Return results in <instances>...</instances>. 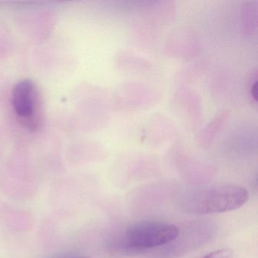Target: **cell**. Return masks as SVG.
I'll return each mask as SVG.
<instances>
[{
    "label": "cell",
    "mask_w": 258,
    "mask_h": 258,
    "mask_svg": "<svg viewBox=\"0 0 258 258\" xmlns=\"http://www.w3.org/2000/svg\"><path fill=\"white\" fill-rule=\"evenodd\" d=\"M248 197L247 190L240 185H215L193 191L185 197L183 205L192 214H219L241 208Z\"/></svg>",
    "instance_id": "1"
},
{
    "label": "cell",
    "mask_w": 258,
    "mask_h": 258,
    "mask_svg": "<svg viewBox=\"0 0 258 258\" xmlns=\"http://www.w3.org/2000/svg\"><path fill=\"white\" fill-rule=\"evenodd\" d=\"M179 235V229L175 225L164 222H143L126 229L123 245L129 251H143L166 245Z\"/></svg>",
    "instance_id": "2"
},
{
    "label": "cell",
    "mask_w": 258,
    "mask_h": 258,
    "mask_svg": "<svg viewBox=\"0 0 258 258\" xmlns=\"http://www.w3.org/2000/svg\"><path fill=\"white\" fill-rule=\"evenodd\" d=\"M12 97L18 121L30 131H37L42 123L41 102L37 85L31 80H22L15 86Z\"/></svg>",
    "instance_id": "3"
},
{
    "label": "cell",
    "mask_w": 258,
    "mask_h": 258,
    "mask_svg": "<svg viewBox=\"0 0 258 258\" xmlns=\"http://www.w3.org/2000/svg\"><path fill=\"white\" fill-rule=\"evenodd\" d=\"M143 84H126L120 93L123 103L132 106H150V105L156 102L157 95L154 93V90L148 88Z\"/></svg>",
    "instance_id": "4"
},
{
    "label": "cell",
    "mask_w": 258,
    "mask_h": 258,
    "mask_svg": "<svg viewBox=\"0 0 258 258\" xmlns=\"http://www.w3.org/2000/svg\"><path fill=\"white\" fill-rule=\"evenodd\" d=\"M170 42L167 44V50L173 56H191L197 51V44L195 37L188 33H176Z\"/></svg>",
    "instance_id": "5"
},
{
    "label": "cell",
    "mask_w": 258,
    "mask_h": 258,
    "mask_svg": "<svg viewBox=\"0 0 258 258\" xmlns=\"http://www.w3.org/2000/svg\"><path fill=\"white\" fill-rule=\"evenodd\" d=\"M229 114L228 111H223L219 112L214 118L208 123L205 128L199 132L198 137V141L203 146H209L213 143L216 136L221 129L223 125L229 117Z\"/></svg>",
    "instance_id": "6"
},
{
    "label": "cell",
    "mask_w": 258,
    "mask_h": 258,
    "mask_svg": "<svg viewBox=\"0 0 258 258\" xmlns=\"http://www.w3.org/2000/svg\"><path fill=\"white\" fill-rule=\"evenodd\" d=\"M199 96L191 92V90H182L178 93L176 96L177 105L179 108H182L184 115L186 114L187 118L197 119L201 110V104L199 100Z\"/></svg>",
    "instance_id": "7"
},
{
    "label": "cell",
    "mask_w": 258,
    "mask_h": 258,
    "mask_svg": "<svg viewBox=\"0 0 258 258\" xmlns=\"http://www.w3.org/2000/svg\"><path fill=\"white\" fill-rule=\"evenodd\" d=\"M148 18L153 22L168 23L174 18L175 7L171 2L152 3L146 8Z\"/></svg>",
    "instance_id": "8"
},
{
    "label": "cell",
    "mask_w": 258,
    "mask_h": 258,
    "mask_svg": "<svg viewBox=\"0 0 258 258\" xmlns=\"http://www.w3.org/2000/svg\"><path fill=\"white\" fill-rule=\"evenodd\" d=\"M244 30L246 34L253 35L257 28V5L256 2H249L244 7Z\"/></svg>",
    "instance_id": "9"
},
{
    "label": "cell",
    "mask_w": 258,
    "mask_h": 258,
    "mask_svg": "<svg viewBox=\"0 0 258 258\" xmlns=\"http://www.w3.org/2000/svg\"><path fill=\"white\" fill-rule=\"evenodd\" d=\"M234 251L230 248L219 249L208 253L202 258H233Z\"/></svg>",
    "instance_id": "10"
},
{
    "label": "cell",
    "mask_w": 258,
    "mask_h": 258,
    "mask_svg": "<svg viewBox=\"0 0 258 258\" xmlns=\"http://www.w3.org/2000/svg\"><path fill=\"white\" fill-rule=\"evenodd\" d=\"M79 258H89V257H86V256H84V257H79Z\"/></svg>",
    "instance_id": "11"
}]
</instances>
